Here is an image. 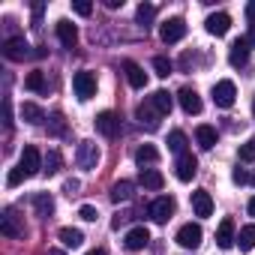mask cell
Here are the masks:
<instances>
[{"instance_id":"1","label":"cell","mask_w":255,"mask_h":255,"mask_svg":"<svg viewBox=\"0 0 255 255\" xmlns=\"http://www.w3.org/2000/svg\"><path fill=\"white\" fill-rule=\"evenodd\" d=\"M174 210H177V201H174L171 195H159V198L147 207V213H150V219H153L156 225H165V222L174 216Z\"/></svg>"},{"instance_id":"2","label":"cell","mask_w":255,"mask_h":255,"mask_svg":"<svg viewBox=\"0 0 255 255\" xmlns=\"http://www.w3.org/2000/svg\"><path fill=\"white\" fill-rule=\"evenodd\" d=\"M72 90H75V96H78L81 102H87L90 96H96V75L87 72V69L75 72V75H72Z\"/></svg>"},{"instance_id":"3","label":"cell","mask_w":255,"mask_h":255,"mask_svg":"<svg viewBox=\"0 0 255 255\" xmlns=\"http://www.w3.org/2000/svg\"><path fill=\"white\" fill-rule=\"evenodd\" d=\"M0 234L3 237H24V222H21V216L15 213V207H6L3 210V216H0Z\"/></svg>"},{"instance_id":"4","label":"cell","mask_w":255,"mask_h":255,"mask_svg":"<svg viewBox=\"0 0 255 255\" xmlns=\"http://www.w3.org/2000/svg\"><path fill=\"white\" fill-rule=\"evenodd\" d=\"M75 162L84 171H96V165H99V147L93 141H81L78 150H75Z\"/></svg>"},{"instance_id":"5","label":"cell","mask_w":255,"mask_h":255,"mask_svg":"<svg viewBox=\"0 0 255 255\" xmlns=\"http://www.w3.org/2000/svg\"><path fill=\"white\" fill-rule=\"evenodd\" d=\"M93 123H96V132L105 135V138H117L120 135V117L114 111H99Z\"/></svg>"},{"instance_id":"6","label":"cell","mask_w":255,"mask_h":255,"mask_svg":"<svg viewBox=\"0 0 255 255\" xmlns=\"http://www.w3.org/2000/svg\"><path fill=\"white\" fill-rule=\"evenodd\" d=\"M159 36H162V42H165V45L180 42V39L186 36V21H183V18H168V21L159 27Z\"/></svg>"},{"instance_id":"7","label":"cell","mask_w":255,"mask_h":255,"mask_svg":"<svg viewBox=\"0 0 255 255\" xmlns=\"http://www.w3.org/2000/svg\"><path fill=\"white\" fill-rule=\"evenodd\" d=\"M234 99H237V87H234V81H216L213 84V102L219 105V108H231L234 105Z\"/></svg>"},{"instance_id":"8","label":"cell","mask_w":255,"mask_h":255,"mask_svg":"<svg viewBox=\"0 0 255 255\" xmlns=\"http://www.w3.org/2000/svg\"><path fill=\"white\" fill-rule=\"evenodd\" d=\"M201 237H204V231H201V225H195V222H186V225H180V231H177V243H180L183 249H198V246H201Z\"/></svg>"},{"instance_id":"9","label":"cell","mask_w":255,"mask_h":255,"mask_svg":"<svg viewBox=\"0 0 255 255\" xmlns=\"http://www.w3.org/2000/svg\"><path fill=\"white\" fill-rule=\"evenodd\" d=\"M135 117H138V123L144 126V129H150V132H153V129H159V120H162V114L156 111V105H153L150 99H147V102H141V105L135 108Z\"/></svg>"},{"instance_id":"10","label":"cell","mask_w":255,"mask_h":255,"mask_svg":"<svg viewBox=\"0 0 255 255\" xmlns=\"http://www.w3.org/2000/svg\"><path fill=\"white\" fill-rule=\"evenodd\" d=\"M3 57H6V60H24V57H30V45H27V39H24V36H12V39H6V42H3Z\"/></svg>"},{"instance_id":"11","label":"cell","mask_w":255,"mask_h":255,"mask_svg":"<svg viewBox=\"0 0 255 255\" xmlns=\"http://www.w3.org/2000/svg\"><path fill=\"white\" fill-rule=\"evenodd\" d=\"M18 168H24V174H27V177H33V174H39V168H42V156H39V150H36L33 144H27V147L21 150V159H18Z\"/></svg>"},{"instance_id":"12","label":"cell","mask_w":255,"mask_h":255,"mask_svg":"<svg viewBox=\"0 0 255 255\" xmlns=\"http://www.w3.org/2000/svg\"><path fill=\"white\" fill-rule=\"evenodd\" d=\"M177 99H180V108H183L186 114H201V108H204L195 87H180V90H177Z\"/></svg>"},{"instance_id":"13","label":"cell","mask_w":255,"mask_h":255,"mask_svg":"<svg viewBox=\"0 0 255 255\" xmlns=\"http://www.w3.org/2000/svg\"><path fill=\"white\" fill-rule=\"evenodd\" d=\"M150 243V231L144 228V225H138V228H132V231H126V237H123V246L129 249V252H138V249H144Z\"/></svg>"},{"instance_id":"14","label":"cell","mask_w":255,"mask_h":255,"mask_svg":"<svg viewBox=\"0 0 255 255\" xmlns=\"http://www.w3.org/2000/svg\"><path fill=\"white\" fill-rule=\"evenodd\" d=\"M174 168H177V171H174L177 180H180V183H189V180L195 177V171H198V159H195L192 153H183V156H177V165H174Z\"/></svg>"},{"instance_id":"15","label":"cell","mask_w":255,"mask_h":255,"mask_svg":"<svg viewBox=\"0 0 255 255\" xmlns=\"http://www.w3.org/2000/svg\"><path fill=\"white\" fill-rule=\"evenodd\" d=\"M204 27H207L210 36H225L228 27H231V15H228V12H213V15H207Z\"/></svg>"},{"instance_id":"16","label":"cell","mask_w":255,"mask_h":255,"mask_svg":"<svg viewBox=\"0 0 255 255\" xmlns=\"http://www.w3.org/2000/svg\"><path fill=\"white\" fill-rule=\"evenodd\" d=\"M246 60H249V42L246 39H234L231 48H228V63L234 69H240V66H246Z\"/></svg>"},{"instance_id":"17","label":"cell","mask_w":255,"mask_h":255,"mask_svg":"<svg viewBox=\"0 0 255 255\" xmlns=\"http://www.w3.org/2000/svg\"><path fill=\"white\" fill-rule=\"evenodd\" d=\"M234 243H237V237H234V219L225 216V219L219 222V228H216V246H219V249H231Z\"/></svg>"},{"instance_id":"18","label":"cell","mask_w":255,"mask_h":255,"mask_svg":"<svg viewBox=\"0 0 255 255\" xmlns=\"http://www.w3.org/2000/svg\"><path fill=\"white\" fill-rule=\"evenodd\" d=\"M192 210H195V216H201V219L213 213V198H210V192H207V189L192 192Z\"/></svg>"},{"instance_id":"19","label":"cell","mask_w":255,"mask_h":255,"mask_svg":"<svg viewBox=\"0 0 255 255\" xmlns=\"http://www.w3.org/2000/svg\"><path fill=\"white\" fill-rule=\"evenodd\" d=\"M123 69H126V81H129L135 90H141V87H147V75H144V69L138 66V63H132V60H126L123 63Z\"/></svg>"},{"instance_id":"20","label":"cell","mask_w":255,"mask_h":255,"mask_svg":"<svg viewBox=\"0 0 255 255\" xmlns=\"http://www.w3.org/2000/svg\"><path fill=\"white\" fill-rule=\"evenodd\" d=\"M138 180H141V186H144V189H153V192H159V189L165 186V177H162L156 168H141Z\"/></svg>"},{"instance_id":"21","label":"cell","mask_w":255,"mask_h":255,"mask_svg":"<svg viewBox=\"0 0 255 255\" xmlns=\"http://www.w3.org/2000/svg\"><path fill=\"white\" fill-rule=\"evenodd\" d=\"M33 210H36V216H42V219H48L51 213H54V198L48 195V192H36L33 198Z\"/></svg>"},{"instance_id":"22","label":"cell","mask_w":255,"mask_h":255,"mask_svg":"<svg viewBox=\"0 0 255 255\" xmlns=\"http://www.w3.org/2000/svg\"><path fill=\"white\" fill-rule=\"evenodd\" d=\"M54 30H57V39H60L66 48H72V45L78 42V30H75V24H72V21H57V27H54Z\"/></svg>"},{"instance_id":"23","label":"cell","mask_w":255,"mask_h":255,"mask_svg":"<svg viewBox=\"0 0 255 255\" xmlns=\"http://www.w3.org/2000/svg\"><path fill=\"white\" fill-rule=\"evenodd\" d=\"M195 141H198L201 150H210L216 144V129H213V126H207V123H201L198 129H195Z\"/></svg>"},{"instance_id":"24","label":"cell","mask_w":255,"mask_h":255,"mask_svg":"<svg viewBox=\"0 0 255 255\" xmlns=\"http://www.w3.org/2000/svg\"><path fill=\"white\" fill-rule=\"evenodd\" d=\"M132 180H117L114 186H111V201L114 204H120V201H129L132 198Z\"/></svg>"},{"instance_id":"25","label":"cell","mask_w":255,"mask_h":255,"mask_svg":"<svg viewBox=\"0 0 255 255\" xmlns=\"http://www.w3.org/2000/svg\"><path fill=\"white\" fill-rule=\"evenodd\" d=\"M150 102L156 105V111L165 117V114H171V108H174V96L168 93V90H156L153 96H150Z\"/></svg>"},{"instance_id":"26","label":"cell","mask_w":255,"mask_h":255,"mask_svg":"<svg viewBox=\"0 0 255 255\" xmlns=\"http://www.w3.org/2000/svg\"><path fill=\"white\" fill-rule=\"evenodd\" d=\"M135 162H138L141 168H147V165L159 162V150H156L153 144H141V147L135 150Z\"/></svg>"},{"instance_id":"27","label":"cell","mask_w":255,"mask_h":255,"mask_svg":"<svg viewBox=\"0 0 255 255\" xmlns=\"http://www.w3.org/2000/svg\"><path fill=\"white\" fill-rule=\"evenodd\" d=\"M21 120L36 126V123H42V120H45V111H42L36 102H24V105H21Z\"/></svg>"},{"instance_id":"28","label":"cell","mask_w":255,"mask_h":255,"mask_svg":"<svg viewBox=\"0 0 255 255\" xmlns=\"http://www.w3.org/2000/svg\"><path fill=\"white\" fill-rule=\"evenodd\" d=\"M60 240H63V246L78 249V246L84 243V234H81L78 228H60Z\"/></svg>"},{"instance_id":"29","label":"cell","mask_w":255,"mask_h":255,"mask_svg":"<svg viewBox=\"0 0 255 255\" xmlns=\"http://www.w3.org/2000/svg\"><path fill=\"white\" fill-rule=\"evenodd\" d=\"M237 246H240L243 252L255 249V225H243V228H240V234H237Z\"/></svg>"},{"instance_id":"30","label":"cell","mask_w":255,"mask_h":255,"mask_svg":"<svg viewBox=\"0 0 255 255\" xmlns=\"http://www.w3.org/2000/svg\"><path fill=\"white\" fill-rule=\"evenodd\" d=\"M48 135H54V138L66 135V120H63V114H60V111H54V114L48 117Z\"/></svg>"},{"instance_id":"31","label":"cell","mask_w":255,"mask_h":255,"mask_svg":"<svg viewBox=\"0 0 255 255\" xmlns=\"http://www.w3.org/2000/svg\"><path fill=\"white\" fill-rule=\"evenodd\" d=\"M168 150H174L177 156H183V153H186V135H183L180 129L168 132Z\"/></svg>"},{"instance_id":"32","label":"cell","mask_w":255,"mask_h":255,"mask_svg":"<svg viewBox=\"0 0 255 255\" xmlns=\"http://www.w3.org/2000/svg\"><path fill=\"white\" fill-rule=\"evenodd\" d=\"M24 87L33 90V93H45V75H42V72H30V75L24 78Z\"/></svg>"},{"instance_id":"33","label":"cell","mask_w":255,"mask_h":255,"mask_svg":"<svg viewBox=\"0 0 255 255\" xmlns=\"http://www.w3.org/2000/svg\"><path fill=\"white\" fill-rule=\"evenodd\" d=\"M135 18H138V24H144V27H147V24L156 18V6H153V3H141V6H138V12H135Z\"/></svg>"},{"instance_id":"34","label":"cell","mask_w":255,"mask_h":255,"mask_svg":"<svg viewBox=\"0 0 255 255\" xmlns=\"http://www.w3.org/2000/svg\"><path fill=\"white\" fill-rule=\"evenodd\" d=\"M60 168H63V156H60L57 150H51V153L45 156V174L51 177V174H57Z\"/></svg>"},{"instance_id":"35","label":"cell","mask_w":255,"mask_h":255,"mask_svg":"<svg viewBox=\"0 0 255 255\" xmlns=\"http://www.w3.org/2000/svg\"><path fill=\"white\" fill-rule=\"evenodd\" d=\"M240 162H255V138H246V144H240Z\"/></svg>"},{"instance_id":"36","label":"cell","mask_w":255,"mask_h":255,"mask_svg":"<svg viewBox=\"0 0 255 255\" xmlns=\"http://www.w3.org/2000/svg\"><path fill=\"white\" fill-rule=\"evenodd\" d=\"M153 69H156L159 78H168V75H171V60H165V57H153Z\"/></svg>"},{"instance_id":"37","label":"cell","mask_w":255,"mask_h":255,"mask_svg":"<svg viewBox=\"0 0 255 255\" xmlns=\"http://www.w3.org/2000/svg\"><path fill=\"white\" fill-rule=\"evenodd\" d=\"M24 180H27L24 168H12V171H9V177H6V186H9V189H15V186H18V183H24Z\"/></svg>"},{"instance_id":"38","label":"cell","mask_w":255,"mask_h":255,"mask_svg":"<svg viewBox=\"0 0 255 255\" xmlns=\"http://www.w3.org/2000/svg\"><path fill=\"white\" fill-rule=\"evenodd\" d=\"M78 216H81L84 222H96V216H99V213H96V207H90V204H81V207H78Z\"/></svg>"},{"instance_id":"39","label":"cell","mask_w":255,"mask_h":255,"mask_svg":"<svg viewBox=\"0 0 255 255\" xmlns=\"http://www.w3.org/2000/svg\"><path fill=\"white\" fill-rule=\"evenodd\" d=\"M72 9H75L78 15H84V18H87V15L93 12V3H87V0H75V3H72Z\"/></svg>"},{"instance_id":"40","label":"cell","mask_w":255,"mask_h":255,"mask_svg":"<svg viewBox=\"0 0 255 255\" xmlns=\"http://www.w3.org/2000/svg\"><path fill=\"white\" fill-rule=\"evenodd\" d=\"M3 126L12 129V102H9V96L3 99Z\"/></svg>"},{"instance_id":"41","label":"cell","mask_w":255,"mask_h":255,"mask_svg":"<svg viewBox=\"0 0 255 255\" xmlns=\"http://www.w3.org/2000/svg\"><path fill=\"white\" fill-rule=\"evenodd\" d=\"M231 180H234V183H237V186H243V183H249V180H252V177H249V174H246V171H243V168H240V165H237V168H234V171H231Z\"/></svg>"},{"instance_id":"42","label":"cell","mask_w":255,"mask_h":255,"mask_svg":"<svg viewBox=\"0 0 255 255\" xmlns=\"http://www.w3.org/2000/svg\"><path fill=\"white\" fill-rule=\"evenodd\" d=\"M78 189H81L78 180H66V183H63V192H66V195H78Z\"/></svg>"},{"instance_id":"43","label":"cell","mask_w":255,"mask_h":255,"mask_svg":"<svg viewBox=\"0 0 255 255\" xmlns=\"http://www.w3.org/2000/svg\"><path fill=\"white\" fill-rule=\"evenodd\" d=\"M246 18L255 24V3H249V6H246Z\"/></svg>"},{"instance_id":"44","label":"cell","mask_w":255,"mask_h":255,"mask_svg":"<svg viewBox=\"0 0 255 255\" xmlns=\"http://www.w3.org/2000/svg\"><path fill=\"white\" fill-rule=\"evenodd\" d=\"M246 42H249V48H255V24L249 27V36H246Z\"/></svg>"},{"instance_id":"45","label":"cell","mask_w":255,"mask_h":255,"mask_svg":"<svg viewBox=\"0 0 255 255\" xmlns=\"http://www.w3.org/2000/svg\"><path fill=\"white\" fill-rule=\"evenodd\" d=\"M105 6L108 9H117V6H123V0H105Z\"/></svg>"},{"instance_id":"46","label":"cell","mask_w":255,"mask_h":255,"mask_svg":"<svg viewBox=\"0 0 255 255\" xmlns=\"http://www.w3.org/2000/svg\"><path fill=\"white\" fill-rule=\"evenodd\" d=\"M249 216H255V195L249 198Z\"/></svg>"},{"instance_id":"47","label":"cell","mask_w":255,"mask_h":255,"mask_svg":"<svg viewBox=\"0 0 255 255\" xmlns=\"http://www.w3.org/2000/svg\"><path fill=\"white\" fill-rule=\"evenodd\" d=\"M87 255H108V252H105V249H90Z\"/></svg>"},{"instance_id":"48","label":"cell","mask_w":255,"mask_h":255,"mask_svg":"<svg viewBox=\"0 0 255 255\" xmlns=\"http://www.w3.org/2000/svg\"><path fill=\"white\" fill-rule=\"evenodd\" d=\"M48 255H63V252L60 249H48Z\"/></svg>"},{"instance_id":"49","label":"cell","mask_w":255,"mask_h":255,"mask_svg":"<svg viewBox=\"0 0 255 255\" xmlns=\"http://www.w3.org/2000/svg\"><path fill=\"white\" fill-rule=\"evenodd\" d=\"M252 114H255V99H252Z\"/></svg>"},{"instance_id":"50","label":"cell","mask_w":255,"mask_h":255,"mask_svg":"<svg viewBox=\"0 0 255 255\" xmlns=\"http://www.w3.org/2000/svg\"><path fill=\"white\" fill-rule=\"evenodd\" d=\"M252 186H255V174H252Z\"/></svg>"}]
</instances>
